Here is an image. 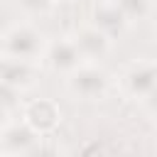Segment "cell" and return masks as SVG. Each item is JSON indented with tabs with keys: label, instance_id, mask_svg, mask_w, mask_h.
Listing matches in <instances>:
<instances>
[{
	"label": "cell",
	"instance_id": "6da1fadb",
	"mask_svg": "<svg viewBox=\"0 0 157 157\" xmlns=\"http://www.w3.org/2000/svg\"><path fill=\"white\" fill-rule=\"evenodd\" d=\"M44 52V37L29 25H15L2 37V54L15 59L34 61Z\"/></svg>",
	"mask_w": 157,
	"mask_h": 157
},
{
	"label": "cell",
	"instance_id": "7a4b0ae2",
	"mask_svg": "<svg viewBox=\"0 0 157 157\" xmlns=\"http://www.w3.org/2000/svg\"><path fill=\"white\" fill-rule=\"evenodd\" d=\"M69 91L83 101H101L108 93V76L93 64H81L69 74Z\"/></svg>",
	"mask_w": 157,
	"mask_h": 157
},
{
	"label": "cell",
	"instance_id": "3957f363",
	"mask_svg": "<svg viewBox=\"0 0 157 157\" xmlns=\"http://www.w3.org/2000/svg\"><path fill=\"white\" fill-rule=\"evenodd\" d=\"M39 140V132L22 118L17 123L5 125L2 130V142H0V152L2 155H29L34 150Z\"/></svg>",
	"mask_w": 157,
	"mask_h": 157
},
{
	"label": "cell",
	"instance_id": "277c9868",
	"mask_svg": "<svg viewBox=\"0 0 157 157\" xmlns=\"http://www.w3.org/2000/svg\"><path fill=\"white\" fill-rule=\"evenodd\" d=\"M47 64L54 69V71H66L71 74L74 69H78L83 64V54L76 44V39H56L47 47V54H44Z\"/></svg>",
	"mask_w": 157,
	"mask_h": 157
},
{
	"label": "cell",
	"instance_id": "5b68a950",
	"mask_svg": "<svg viewBox=\"0 0 157 157\" xmlns=\"http://www.w3.org/2000/svg\"><path fill=\"white\" fill-rule=\"evenodd\" d=\"M123 81H125L128 96L145 101V98L157 88V64H147V61L135 64V66L125 74Z\"/></svg>",
	"mask_w": 157,
	"mask_h": 157
},
{
	"label": "cell",
	"instance_id": "8992f818",
	"mask_svg": "<svg viewBox=\"0 0 157 157\" xmlns=\"http://www.w3.org/2000/svg\"><path fill=\"white\" fill-rule=\"evenodd\" d=\"M22 118H25V120L42 135V132H49V130H54V128L59 125L61 113H59V108H56L54 101L39 98V101H32V103L25 108Z\"/></svg>",
	"mask_w": 157,
	"mask_h": 157
},
{
	"label": "cell",
	"instance_id": "52a82bcc",
	"mask_svg": "<svg viewBox=\"0 0 157 157\" xmlns=\"http://www.w3.org/2000/svg\"><path fill=\"white\" fill-rule=\"evenodd\" d=\"M74 39H76L83 59L96 61V59H103V56L110 52V34H105V32H103L101 27H96V25L78 29Z\"/></svg>",
	"mask_w": 157,
	"mask_h": 157
},
{
	"label": "cell",
	"instance_id": "ba28073f",
	"mask_svg": "<svg viewBox=\"0 0 157 157\" xmlns=\"http://www.w3.org/2000/svg\"><path fill=\"white\" fill-rule=\"evenodd\" d=\"M128 17L125 12L120 10V5L115 0H103V2H96L93 5V25L101 27L105 34H120L125 27H128Z\"/></svg>",
	"mask_w": 157,
	"mask_h": 157
},
{
	"label": "cell",
	"instance_id": "9c48e42d",
	"mask_svg": "<svg viewBox=\"0 0 157 157\" xmlns=\"http://www.w3.org/2000/svg\"><path fill=\"white\" fill-rule=\"evenodd\" d=\"M34 81V71H32V61L27 59H15V56H5L2 59V83L12 86V88H27Z\"/></svg>",
	"mask_w": 157,
	"mask_h": 157
},
{
	"label": "cell",
	"instance_id": "30bf717a",
	"mask_svg": "<svg viewBox=\"0 0 157 157\" xmlns=\"http://www.w3.org/2000/svg\"><path fill=\"white\" fill-rule=\"evenodd\" d=\"M115 2L120 5V10L125 12V17H128L130 22L142 20V17H147V12H150V0H115Z\"/></svg>",
	"mask_w": 157,
	"mask_h": 157
},
{
	"label": "cell",
	"instance_id": "8fae6325",
	"mask_svg": "<svg viewBox=\"0 0 157 157\" xmlns=\"http://www.w3.org/2000/svg\"><path fill=\"white\" fill-rule=\"evenodd\" d=\"M52 2H54V0H17V5H20L25 12H29V15H42V12H47V10L52 7Z\"/></svg>",
	"mask_w": 157,
	"mask_h": 157
},
{
	"label": "cell",
	"instance_id": "7c38bea8",
	"mask_svg": "<svg viewBox=\"0 0 157 157\" xmlns=\"http://www.w3.org/2000/svg\"><path fill=\"white\" fill-rule=\"evenodd\" d=\"M142 103H145L147 113H150L152 118H157V88H155V91H152V93H150V96H147V98H145Z\"/></svg>",
	"mask_w": 157,
	"mask_h": 157
},
{
	"label": "cell",
	"instance_id": "4fadbf2b",
	"mask_svg": "<svg viewBox=\"0 0 157 157\" xmlns=\"http://www.w3.org/2000/svg\"><path fill=\"white\" fill-rule=\"evenodd\" d=\"M155 34H157V17H155Z\"/></svg>",
	"mask_w": 157,
	"mask_h": 157
}]
</instances>
